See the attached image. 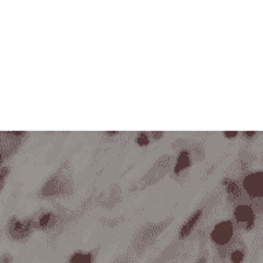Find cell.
<instances>
[{
	"instance_id": "1",
	"label": "cell",
	"mask_w": 263,
	"mask_h": 263,
	"mask_svg": "<svg viewBox=\"0 0 263 263\" xmlns=\"http://www.w3.org/2000/svg\"><path fill=\"white\" fill-rule=\"evenodd\" d=\"M233 236V226L230 222H222V223L216 224L214 232H212L211 237L212 240L218 244V246H224L228 244L229 240Z\"/></svg>"
},
{
	"instance_id": "2",
	"label": "cell",
	"mask_w": 263,
	"mask_h": 263,
	"mask_svg": "<svg viewBox=\"0 0 263 263\" xmlns=\"http://www.w3.org/2000/svg\"><path fill=\"white\" fill-rule=\"evenodd\" d=\"M262 174H251L244 179V187L252 197H260L262 196Z\"/></svg>"
},
{
	"instance_id": "3",
	"label": "cell",
	"mask_w": 263,
	"mask_h": 263,
	"mask_svg": "<svg viewBox=\"0 0 263 263\" xmlns=\"http://www.w3.org/2000/svg\"><path fill=\"white\" fill-rule=\"evenodd\" d=\"M11 223L13 226H10L9 232L10 236L14 238H17V240H21V238H25L28 234L30 233V222H18V220H11Z\"/></svg>"
},
{
	"instance_id": "4",
	"label": "cell",
	"mask_w": 263,
	"mask_h": 263,
	"mask_svg": "<svg viewBox=\"0 0 263 263\" xmlns=\"http://www.w3.org/2000/svg\"><path fill=\"white\" fill-rule=\"evenodd\" d=\"M234 215H236L238 222H250L251 224L254 220V212L248 205H238Z\"/></svg>"
},
{
	"instance_id": "5",
	"label": "cell",
	"mask_w": 263,
	"mask_h": 263,
	"mask_svg": "<svg viewBox=\"0 0 263 263\" xmlns=\"http://www.w3.org/2000/svg\"><path fill=\"white\" fill-rule=\"evenodd\" d=\"M200 216H201V210L199 211H196L193 215L190 216L189 219L186 220L185 224L182 226V230H181V237H186V236H189V233L193 230L194 224L197 223V220L200 219Z\"/></svg>"
},
{
	"instance_id": "6",
	"label": "cell",
	"mask_w": 263,
	"mask_h": 263,
	"mask_svg": "<svg viewBox=\"0 0 263 263\" xmlns=\"http://www.w3.org/2000/svg\"><path fill=\"white\" fill-rule=\"evenodd\" d=\"M92 258L90 254H84V252H76V254L70 258L69 263H91Z\"/></svg>"
},
{
	"instance_id": "7",
	"label": "cell",
	"mask_w": 263,
	"mask_h": 263,
	"mask_svg": "<svg viewBox=\"0 0 263 263\" xmlns=\"http://www.w3.org/2000/svg\"><path fill=\"white\" fill-rule=\"evenodd\" d=\"M189 165H190L189 155H187V152L183 151L181 153V156H179V159H178V165H177V168H175V171L179 173L181 170L186 168V167H189Z\"/></svg>"
},
{
	"instance_id": "8",
	"label": "cell",
	"mask_w": 263,
	"mask_h": 263,
	"mask_svg": "<svg viewBox=\"0 0 263 263\" xmlns=\"http://www.w3.org/2000/svg\"><path fill=\"white\" fill-rule=\"evenodd\" d=\"M224 186H226V189H228V193L230 196H233V197H237L238 194H240V189H238V186L236 182L233 181H229V179H224L223 181Z\"/></svg>"
},
{
	"instance_id": "9",
	"label": "cell",
	"mask_w": 263,
	"mask_h": 263,
	"mask_svg": "<svg viewBox=\"0 0 263 263\" xmlns=\"http://www.w3.org/2000/svg\"><path fill=\"white\" fill-rule=\"evenodd\" d=\"M244 259V252L241 250H236L232 252V262L233 263H241Z\"/></svg>"
},
{
	"instance_id": "10",
	"label": "cell",
	"mask_w": 263,
	"mask_h": 263,
	"mask_svg": "<svg viewBox=\"0 0 263 263\" xmlns=\"http://www.w3.org/2000/svg\"><path fill=\"white\" fill-rule=\"evenodd\" d=\"M51 219H52L51 214H44V215L40 218V226H42V228H47Z\"/></svg>"
},
{
	"instance_id": "11",
	"label": "cell",
	"mask_w": 263,
	"mask_h": 263,
	"mask_svg": "<svg viewBox=\"0 0 263 263\" xmlns=\"http://www.w3.org/2000/svg\"><path fill=\"white\" fill-rule=\"evenodd\" d=\"M7 174H9V168H3L0 171V192H2L3 186H5V181L6 177H7Z\"/></svg>"
},
{
	"instance_id": "12",
	"label": "cell",
	"mask_w": 263,
	"mask_h": 263,
	"mask_svg": "<svg viewBox=\"0 0 263 263\" xmlns=\"http://www.w3.org/2000/svg\"><path fill=\"white\" fill-rule=\"evenodd\" d=\"M137 142H138V145H141V146H145V145L149 143V138H147L146 134H139V137L137 138Z\"/></svg>"
},
{
	"instance_id": "13",
	"label": "cell",
	"mask_w": 263,
	"mask_h": 263,
	"mask_svg": "<svg viewBox=\"0 0 263 263\" xmlns=\"http://www.w3.org/2000/svg\"><path fill=\"white\" fill-rule=\"evenodd\" d=\"M0 263H13V258L9 254H5L0 258Z\"/></svg>"
},
{
	"instance_id": "14",
	"label": "cell",
	"mask_w": 263,
	"mask_h": 263,
	"mask_svg": "<svg viewBox=\"0 0 263 263\" xmlns=\"http://www.w3.org/2000/svg\"><path fill=\"white\" fill-rule=\"evenodd\" d=\"M236 135H237L236 131H233V133H224V137H226V138H234Z\"/></svg>"
},
{
	"instance_id": "15",
	"label": "cell",
	"mask_w": 263,
	"mask_h": 263,
	"mask_svg": "<svg viewBox=\"0 0 263 263\" xmlns=\"http://www.w3.org/2000/svg\"><path fill=\"white\" fill-rule=\"evenodd\" d=\"M161 135H163V133H157V134H153V137H155V138H160V137H161Z\"/></svg>"
},
{
	"instance_id": "16",
	"label": "cell",
	"mask_w": 263,
	"mask_h": 263,
	"mask_svg": "<svg viewBox=\"0 0 263 263\" xmlns=\"http://www.w3.org/2000/svg\"><path fill=\"white\" fill-rule=\"evenodd\" d=\"M247 135H248V137H252V135H255V133H247Z\"/></svg>"
}]
</instances>
